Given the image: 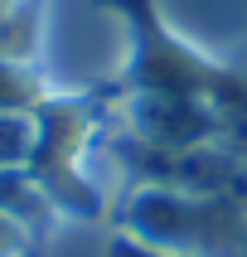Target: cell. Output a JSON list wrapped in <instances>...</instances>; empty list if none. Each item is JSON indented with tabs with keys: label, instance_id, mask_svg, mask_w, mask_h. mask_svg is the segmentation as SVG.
I'll return each mask as SVG.
<instances>
[{
	"label": "cell",
	"instance_id": "obj_2",
	"mask_svg": "<svg viewBox=\"0 0 247 257\" xmlns=\"http://www.w3.org/2000/svg\"><path fill=\"white\" fill-rule=\"evenodd\" d=\"M112 10L126 15L136 49H131V68L126 83L141 92H165V97H199V92H223L232 83L228 73H218L213 63H203L199 54H189L179 39L165 34L160 15L150 0H102Z\"/></svg>",
	"mask_w": 247,
	"mask_h": 257
},
{
	"label": "cell",
	"instance_id": "obj_6",
	"mask_svg": "<svg viewBox=\"0 0 247 257\" xmlns=\"http://www.w3.org/2000/svg\"><path fill=\"white\" fill-rule=\"evenodd\" d=\"M116 257H165V252H150V247H131V243H116Z\"/></svg>",
	"mask_w": 247,
	"mask_h": 257
},
{
	"label": "cell",
	"instance_id": "obj_1",
	"mask_svg": "<svg viewBox=\"0 0 247 257\" xmlns=\"http://www.w3.org/2000/svg\"><path fill=\"white\" fill-rule=\"evenodd\" d=\"M131 228L150 247H170L179 257H242L247 218L228 199H184L170 189H150L131 204Z\"/></svg>",
	"mask_w": 247,
	"mask_h": 257
},
{
	"label": "cell",
	"instance_id": "obj_4",
	"mask_svg": "<svg viewBox=\"0 0 247 257\" xmlns=\"http://www.w3.org/2000/svg\"><path fill=\"white\" fill-rule=\"evenodd\" d=\"M29 102V78L10 63H0V112H20Z\"/></svg>",
	"mask_w": 247,
	"mask_h": 257
},
{
	"label": "cell",
	"instance_id": "obj_3",
	"mask_svg": "<svg viewBox=\"0 0 247 257\" xmlns=\"http://www.w3.org/2000/svg\"><path fill=\"white\" fill-rule=\"evenodd\" d=\"M34 141H39V121L25 112H0V170H20L25 160H34Z\"/></svg>",
	"mask_w": 247,
	"mask_h": 257
},
{
	"label": "cell",
	"instance_id": "obj_5",
	"mask_svg": "<svg viewBox=\"0 0 247 257\" xmlns=\"http://www.w3.org/2000/svg\"><path fill=\"white\" fill-rule=\"evenodd\" d=\"M15 252H25V228L0 214V257H15Z\"/></svg>",
	"mask_w": 247,
	"mask_h": 257
}]
</instances>
